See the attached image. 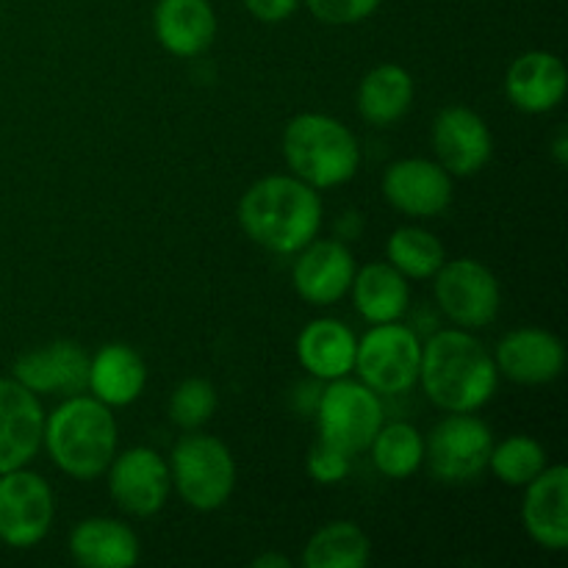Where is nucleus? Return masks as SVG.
Masks as SVG:
<instances>
[{
	"label": "nucleus",
	"mask_w": 568,
	"mask_h": 568,
	"mask_svg": "<svg viewBox=\"0 0 568 568\" xmlns=\"http://www.w3.org/2000/svg\"><path fill=\"white\" fill-rule=\"evenodd\" d=\"M239 222L244 233L270 253H300L322 227L320 192L294 175L261 178L244 192Z\"/></svg>",
	"instance_id": "obj_1"
},
{
	"label": "nucleus",
	"mask_w": 568,
	"mask_h": 568,
	"mask_svg": "<svg viewBox=\"0 0 568 568\" xmlns=\"http://www.w3.org/2000/svg\"><path fill=\"white\" fill-rule=\"evenodd\" d=\"M419 381L442 410L471 414L494 397L499 369L471 333L442 331L422 347Z\"/></svg>",
	"instance_id": "obj_2"
},
{
	"label": "nucleus",
	"mask_w": 568,
	"mask_h": 568,
	"mask_svg": "<svg viewBox=\"0 0 568 568\" xmlns=\"http://www.w3.org/2000/svg\"><path fill=\"white\" fill-rule=\"evenodd\" d=\"M42 442L64 475L94 480L116 455V422L109 405L75 394L44 419Z\"/></svg>",
	"instance_id": "obj_3"
},
{
	"label": "nucleus",
	"mask_w": 568,
	"mask_h": 568,
	"mask_svg": "<svg viewBox=\"0 0 568 568\" xmlns=\"http://www.w3.org/2000/svg\"><path fill=\"white\" fill-rule=\"evenodd\" d=\"M283 155L294 178L320 189L347 183L358 172L361 150L353 131L325 114H297L283 131Z\"/></svg>",
	"instance_id": "obj_4"
},
{
	"label": "nucleus",
	"mask_w": 568,
	"mask_h": 568,
	"mask_svg": "<svg viewBox=\"0 0 568 568\" xmlns=\"http://www.w3.org/2000/svg\"><path fill=\"white\" fill-rule=\"evenodd\" d=\"M170 475L183 503L203 514L222 508L236 486V464L231 449L220 438L203 433L183 436L175 444Z\"/></svg>",
	"instance_id": "obj_5"
},
{
	"label": "nucleus",
	"mask_w": 568,
	"mask_h": 568,
	"mask_svg": "<svg viewBox=\"0 0 568 568\" xmlns=\"http://www.w3.org/2000/svg\"><path fill=\"white\" fill-rule=\"evenodd\" d=\"M316 425L322 442L353 458L369 449L372 438L383 427L381 397L366 383H353L344 377L331 381L320 397Z\"/></svg>",
	"instance_id": "obj_6"
},
{
	"label": "nucleus",
	"mask_w": 568,
	"mask_h": 568,
	"mask_svg": "<svg viewBox=\"0 0 568 568\" xmlns=\"http://www.w3.org/2000/svg\"><path fill=\"white\" fill-rule=\"evenodd\" d=\"M422 342L410 327L386 322L375 325L355 347L361 381L377 394H403L419 381Z\"/></svg>",
	"instance_id": "obj_7"
},
{
	"label": "nucleus",
	"mask_w": 568,
	"mask_h": 568,
	"mask_svg": "<svg viewBox=\"0 0 568 568\" xmlns=\"http://www.w3.org/2000/svg\"><path fill=\"white\" fill-rule=\"evenodd\" d=\"M494 436L491 427L471 414H449L433 427L425 444V460L442 483L458 486L488 469Z\"/></svg>",
	"instance_id": "obj_8"
},
{
	"label": "nucleus",
	"mask_w": 568,
	"mask_h": 568,
	"mask_svg": "<svg viewBox=\"0 0 568 568\" xmlns=\"http://www.w3.org/2000/svg\"><path fill=\"white\" fill-rule=\"evenodd\" d=\"M436 300L444 314L464 331H480L499 314V283L488 266L475 258L444 261L436 272Z\"/></svg>",
	"instance_id": "obj_9"
},
{
	"label": "nucleus",
	"mask_w": 568,
	"mask_h": 568,
	"mask_svg": "<svg viewBox=\"0 0 568 568\" xmlns=\"http://www.w3.org/2000/svg\"><path fill=\"white\" fill-rule=\"evenodd\" d=\"M53 491L37 471L11 469L0 475V541L31 549L53 525Z\"/></svg>",
	"instance_id": "obj_10"
},
{
	"label": "nucleus",
	"mask_w": 568,
	"mask_h": 568,
	"mask_svg": "<svg viewBox=\"0 0 568 568\" xmlns=\"http://www.w3.org/2000/svg\"><path fill=\"white\" fill-rule=\"evenodd\" d=\"M109 466V491L125 514L144 519L164 508L170 499L172 475L159 453L148 447H133L114 455Z\"/></svg>",
	"instance_id": "obj_11"
},
{
	"label": "nucleus",
	"mask_w": 568,
	"mask_h": 568,
	"mask_svg": "<svg viewBox=\"0 0 568 568\" xmlns=\"http://www.w3.org/2000/svg\"><path fill=\"white\" fill-rule=\"evenodd\" d=\"M383 197L408 216H438L453 203V178L438 161L403 159L383 175Z\"/></svg>",
	"instance_id": "obj_12"
},
{
	"label": "nucleus",
	"mask_w": 568,
	"mask_h": 568,
	"mask_svg": "<svg viewBox=\"0 0 568 568\" xmlns=\"http://www.w3.org/2000/svg\"><path fill=\"white\" fill-rule=\"evenodd\" d=\"M433 150L449 175L469 178L488 164L494 139L480 114L464 105H449L433 122Z\"/></svg>",
	"instance_id": "obj_13"
},
{
	"label": "nucleus",
	"mask_w": 568,
	"mask_h": 568,
	"mask_svg": "<svg viewBox=\"0 0 568 568\" xmlns=\"http://www.w3.org/2000/svg\"><path fill=\"white\" fill-rule=\"evenodd\" d=\"M44 414L37 394L0 377V475L22 469L42 447Z\"/></svg>",
	"instance_id": "obj_14"
},
{
	"label": "nucleus",
	"mask_w": 568,
	"mask_h": 568,
	"mask_svg": "<svg viewBox=\"0 0 568 568\" xmlns=\"http://www.w3.org/2000/svg\"><path fill=\"white\" fill-rule=\"evenodd\" d=\"M355 277V258L347 244L336 239L308 242L294 261L292 281L300 297L311 305H333L349 292Z\"/></svg>",
	"instance_id": "obj_15"
},
{
	"label": "nucleus",
	"mask_w": 568,
	"mask_h": 568,
	"mask_svg": "<svg viewBox=\"0 0 568 568\" xmlns=\"http://www.w3.org/2000/svg\"><path fill=\"white\" fill-rule=\"evenodd\" d=\"M497 369L521 386H544L564 375L566 347L558 336L541 327H521L499 342Z\"/></svg>",
	"instance_id": "obj_16"
},
{
	"label": "nucleus",
	"mask_w": 568,
	"mask_h": 568,
	"mask_svg": "<svg viewBox=\"0 0 568 568\" xmlns=\"http://www.w3.org/2000/svg\"><path fill=\"white\" fill-rule=\"evenodd\" d=\"M14 381L33 394L75 397L89 386V355L75 342H53L14 361Z\"/></svg>",
	"instance_id": "obj_17"
},
{
	"label": "nucleus",
	"mask_w": 568,
	"mask_h": 568,
	"mask_svg": "<svg viewBox=\"0 0 568 568\" xmlns=\"http://www.w3.org/2000/svg\"><path fill=\"white\" fill-rule=\"evenodd\" d=\"M521 519L532 541L552 552L568 547V469L564 464L547 466L527 483Z\"/></svg>",
	"instance_id": "obj_18"
},
{
	"label": "nucleus",
	"mask_w": 568,
	"mask_h": 568,
	"mask_svg": "<svg viewBox=\"0 0 568 568\" xmlns=\"http://www.w3.org/2000/svg\"><path fill=\"white\" fill-rule=\"evenodd\" d=\"M566 67L547 50H530L510 64L505 78V92L510 103L525 114H547L558 109L566 98Z\"/></svg>",
	"instance_id": "obj_19"
},
{
	"label": "nucleus",
	"mask_w": 568,
	"mask_h": 568,
	"mask_svg": "<svg viewBox=\"0 0 568 568\" xmlns=\"http://www.w3.org/2000/svg\"><path fill=\"white\" fill-rule=\"evenodd\" d=\"M155 39L166 53L194 59L216 37V14L209 0H159L153 11Z\"/></svg>",
	"instance_id": "obj_20"
},
{
	"label": "nucleus",
	"mask_w": 568,
	"mask_h": 568,
	"mask_svg": "<svg viewBox=\"0 0 568 568\" xmlns=\"http://www.w3.org/2000/svg\"><path fill=\"white\" fill-rule=\"evenodd\" d=\"M148 383V366L136 349L125 344H109L89 358V392L109 408H125L136 403Z\"/></svg>",
	"instance_id": "obj_21"
},
{
	"label": "nucleus",
	"mask_w": 568,
	"mask_h": 568,
	"mask_svg": "<svg viewBox=\"0 0 568 568\" xmlns=\"http://www.w3.org/2000/svg\"><path fill=\"white\" fill-rule=\"evenodd\" d=\"M70 555L83 568H131L139 564V538L122 521L94 516L70 532Z\"/></svg>",
	"instance_id": "obj_22"
},
{
	"label": "nucleus",
	"mask_w": 568,
	"mask_h": 568,
	"mask_svg": "<svg viewBox=\"0 0 568 568\" xmlns=\"http://www.w3.org/2000/svg\"><path fill=\"white\" fill-rule=\"evenodd\" d=\"M353 331L338 320H316L303 327L297 338V358L316 381H338L355 366Z\"/></svg>",
	"instance_id": "obj_23"
},
{
	"label": "nucleus",
	"mask_w": 568,
	"mask_h": 568,
	"mask_svg": "<svg viewBox=\"0 0 568 568\" xmlns=\"http://www.w3.org/2000/svg\"><path fill=\"white\" fill-rule=\"evenodd\" d=\"M353 300L358 314L372 325L397 322L408 311V277L399 275L392 264H369L353 277Z\"/></svg>",
	"instance_id": "obj_24"
},
{
	"label": "nucleus",
	"mask_w": 568,
	"mask_h": 568,
	"mask_svg": "<svg viewBox=\"0 0 568 568\" xmlns=\"http://www.w3.org/2000/svg\"><path fill=\"white\" fill-rule=\"evenodd\" d=\"M414 103V78L397 64H381L361 81L358 111L369 125L388 128L408 114Z\"/></svg>",
	"instance_id": "obj_25"
},
{
	"label": "nucleus",
	"mask_w": 568,
	"mask_h": 568,
	"mask_svg": "<svg viewBox=\"0 0 568 568\" xmlns=\"http://www.w3.org/2000/svg\"><path fill=\"white\" fill-rule=\"evenodd\" d=\"M369 536L353 521H333L314 532L303 555L308 568H364L369 560Z\"/></svg>",
	"instance_id": "obj_26"
},
{
	"label": "nucleus",
	"mask_w": 568,
	"mask_h": 568,
	"mask_svg": "<svg viewBox=\"0 0 568 568\" xmlns=\"http://www.w3.org/2000/svg\"><path fill=\"white\" fill-rule=\"evenodd\" d=\"M369 447L377 471L392 477V480H405L425 460V442H422L419 430L408 422H394V425L381 427Z\"/></svg>",
	"instance_id": "obj_27"
},
{
	"label": "nucleus",
	"mask_w": 568,
	"mask_h": 568,
	"mask_svg": "<svg viewBox=\"0 0 568 568\" xmlns=\"http://www.w3.org/2000/svg\"><path fill=\"white\" fill-rule=\"evenodd\" d=\"M388 264L410 281H427L444 264V247L425 227H399L386 244Z\"/></svg>",
	"instance_id": "obj_28"
},
{
	"label": "nucleus",
	"mask_w": 568,
	"mask_h": 568,
	"mask_svg": "<svg viewBox=\"0 0 568 568\" xmlns=\"http://www.w3.org/2000/svg\"><path fill=\"white\" fill-rule=\"evenodd\" d=\"M488 466L505 486L525 488L547 469V453L536 438L510 436L491 449Z\"/></svg>",
	"instance_id": "obj_29"
},
{
	"label": "nucleus",
	"mask_w": 568,
	"mask_h": 568,
	"mask_svg": "<svg viewBox=\"0 0 568 568\" xmlns=\"http://www.w3.org/2000/svg\"><path fill=\"white\" fill-rule=\"evenodd\" d=\"M216 410V392L203 377H189L172 392L170 416L183 430H197L214 416Z\"/></svg>",
	"instance_id": "obj_30"
},
{
	"label": "nucleus",
	"mask_w": 568,
	"mask_h": 568,
	"mask_svg": "<svg viewBox=\"0 0 568 568\" xmlns=\"http://www.w3.org/2000/svg\"><path fill=\"white\" fill-rule=\"evenodd\" d=\"M311 14L327 26H355L377 11L383 0H305Z\"/></svg>",
	"instance_id": "obj_31"
},
{
	"label": "nucleus",
	"mask_w": 568,
	"mask_h": 568,
	"mask_svg": "<svg viewBox=\"0 0 568 568\" xmlns=\"http://www.w3.org/2000/svg\"><path fill=\"white\" fill-rule=\"evenodd\" d=\"M308 471L316 483H322V486L342 483L349 471V455H344L342 449L331 447V444L320 438L308 455Z\"/></svg>",
	"instance_id": "obj_32"
},
{
	"label": "nucleus",
	"mask_w": 568,
	"mask_h": 568,
	"mask_svg": "<svg viewBox=\"0 0 568 568\" xmlns=\"http://www.w3.org/2000/svg\"><path fill=\"white\" fill-rule=\"evenodd\" d=\"M300 0H244L250 14L261 22H283L294 14Z\"/></svg>",
	"instance_id": "obj_33"
},
{
	"label": "nucleus",
	"mask_w": 568,
	"mask_h": 568,
	"mask_svg": "<svg viewBox=\"0 0 568 568\" xmlns=\"http://www.w3.org/2000/svg\"><path fill=\"white\" fill-rule=\"evenodd\" d=\"M253 566L255 568H292V560L283 558V555L270 552V555H261V558H255Z\"/></svg>",
	"instance_id": "obj_34"
},
{
	"label": "nucleus",
	"mask_w": 568,
	"mask_h": 568,
	"mask_svg": "<svg viewBox=\"0 0 568 568\" xmlns=\"http://www.w3.org/2000/svg\"><path fill=\"white\" fill-rule=\"evenodd\" d=\"M552 155H555V161H558L560 166L568 164V133L566 131H558V136H555Z\"/></svg>",
	"instance_id": "obj_35"
}]
</instances>
